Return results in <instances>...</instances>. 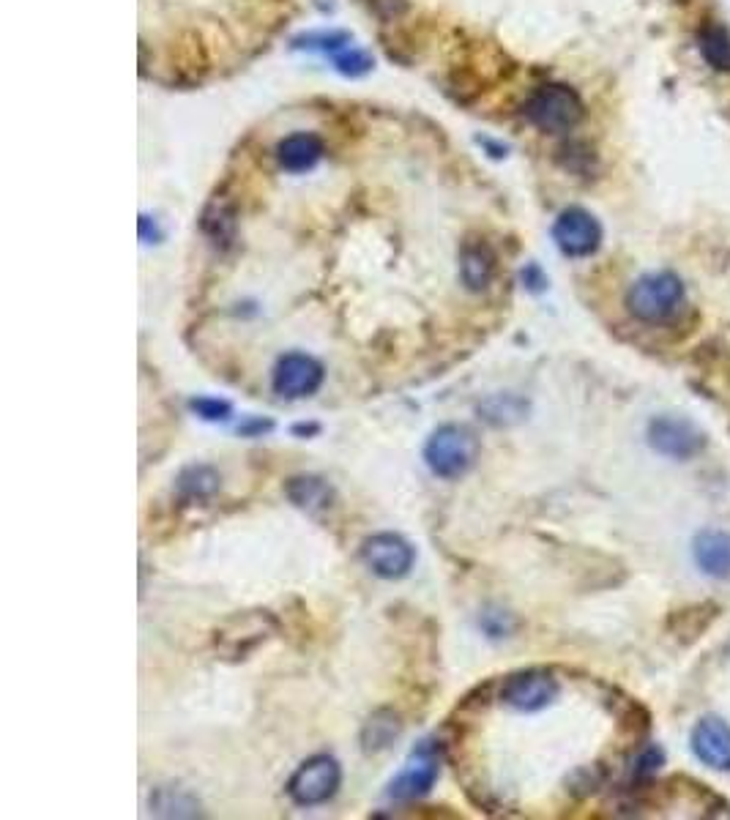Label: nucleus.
<instances>
[{
	"mask_svg": "<svg viewBox=\"0 0 730 820\" xmlns=\"http://www.w3.org/2000/svg\"><path fill=\"white\" fill-rule=\"evenodd\" d=\"M189 408L206 421H227L233 416V405L227 400H216V397H195V400H189Z\"/></svg>",
	"mask_w": 730,
	"mask_h": 820,
	"instance_id": "5701e85b",
	"label": "nucleus"
},
{
	"mask_svg": "<svg viewBox=\"0 0 730 820\" xmlns=\"http://www.w3.org/2000/svg\"><path fill=\"white\" fill-rule=\"evenodd\" d=\"M665 763V752L659 747H654V744H648V747H643L635 755V760H632V774L638 779H646L651 777V774H657L659 766Z\"/></svg>",
	"mask_w": 730,
	"mask_h": 820,
	"instance_id": "b1692460",
	"label": "nucleus"
},
{
	"mask_svg": "<svg viewBox=\"0 0 730 820\" xmlns=\"http://www.w3.org/2000/svg\"><path fill=\"white\" fill-rule=\"evenodd\" d=\"M200 227L211 238V244L227 249L236 241V208H233V203L225 197H214L203 211Z\"/></svg>",
	"mask_w": 730,
	"mask_h": 820,
	"instance_id": "f3484780",
	"label": "nucleus"
},
{
	"mask_svg": "<svg viewBox=\"0 0 730 820\" xmlns=\"http://www.w3.org/2000/svg\"><path fill=\"white\" fill-rule=\"evenodd\" d=\"M523 113L536 129L547 134H564L583 121L586 107L575 88H569L564 82H547L528 96Z\"/></svg>",
	"mask_w": 730,
	"mask_h": 820,
	"instance_id": "f03ea898",
	"label": "nucleus"
},
{
	"mask_svg": "<svg viewBox=\"0 0 730 820\" xmlns=\"http://www.w3.org/2000/svg\"><path fill=\"white\" fill-rule=\"evenodd\" d=\"M438 774H441V755H438V749L430 747V741H424L422 747L413 749L405 769L391 779L389 796L397 801L422 799L432 790Z\"/></svg>",
	"mask_w": 730,
	"mask_h": 820,
	"instance_id": "1a4fd4ad",
	"label": "nucleus"
},
{
	"mask_svg": "<svg viewBox=\"0 0 730 820\" xmlns=\"http://www.w3.org/2000/svg\"><path fill=\"white\" fill-rule=\"evenodd\" d=\"M334 66H337L342 74H348V77H359V74L370 72L372 58L367 52L350 50L345 52V55H337V58H334Z\"/></svg>",
	"mask_w": 730,
	"mask_h": 820,
	"instance_id": "393cba45",
	"label": "nucleus"
},
{
	"mask_svg": "<svg viewBox=\"0 0 730 820\" xmlns=\"http://www.w3.org/2000/svg\"><path fill=\"white\" fill-rule=\"evenodd\" d=\"M271 427H274V424H271L268 419L266 421H263V419H247L244 424H241V427H238V432H241V435H263V432H268Z\"/></svg>",
	"mask_w": 730,
	"mask_h": 820,
	"instance_id": "bb28decb",
	"label": "nucleus"
},
{
	"mask_svg": "<svg viewBox=\"0 0 730 820\" xmlns=\"http://www.w3.org/2000/svg\"><path fill=\"white\" fill-rule=\"evenodd\" d=\"M342 769L331 755H315L301 763L288 782V796L299 807H318L340 790Z\"/></svg>",
	"mask_w": 730,
	"mask_h": 820,
	"instance_id": "39448f33",
	"label": "nucleus"
},
{
	"mask_svg": "<svg viewBox=\"0 0 730 820\" xmlns=\"http://www.w3.org/2000/svg\"><path fill=\"white\" fill-rule=\"evenodd\" d=\"M648 443H651V449L665 454L670 460H692L706 449V435L689 419L657 416L648 424Z\"/></svg>",
	"mask_w": 730,
	"mask_h": 820,
	"instance_id": "423d86ee",
	"label": "nucleus"
},
{
	"mask_svg": "<svg viewBox=\"0 0 730 820\" xmlns=\"http://www.w3.org/2000/svg\"><path fill=\"white\" fill-rule=\"evenodd\" d=\"M698 50L714 72H730V33L722 25L709 22L700 28Z\"/></svg>",
	"mask_w": 730,
	"mask_h": 820,
	"instance_id": "aec40b11",
	"label": "nucleus"
},
{
	"mask_svg": "<svg viewBox=\"0 0 730 820\" xmlns=\"http://www.w3.org/2000/svg\"><path fill=\"white\" fill-rule=\"evenodd\" d=\"M523 279H525V282H536V290L545 285V277L539 274V268H536V266H531L528 271H523Z\"/></svg>",
	"mask_w": 730,
	"mask_h": 820,
	"instance_id": "c85d7f7f",
	"label": "nucleus"
},
{
	"mask_svg": "<svg viewBox=\"0 0 730 820\" xmlns=\"http://www.w3.org/2000/svg\"><path fill=\"white\" fill-rule=\"evenodd\" d=\"M285 495H288L293 506H299L301 512L309 514L326 512V509H331V503H334L331 484L326 479H320V476H293L285 484Z\"/></svg>",
	"mask_w": 730,
	"mask_h": 820,
	"instance_id": "dca6fc26",
	"label": "nucleus"
},
{
	"mask_svg": "<svg viewBox=\"0 0 730 820\" xmlns=\"http://www.w3.org/2000/svg\"><path fill=\"white\" fill-rule=\"evenodd\" d=\"M717 615H720V607L711 605V602L687 607V610H679V626L670 624V632L679 637L681 643H692L695 637L703 635V632L714 624Z\"/></svg>",
	"mask_w": 730,
	"mask_h": 820,
	"instance_id": "412c9836",
	"label": "nucleus"
},
{
	"mask_svg": "<svg viewBox=\"0 0 730 820\" xmlns=\"http://www.w3.org/2000/svg\"><path fill=\"white\" fill-rule=\"evenodd\" d=\"M479 460V438L463 424H443L424 446V462L438 479H460Z\"/></svg>",
	"mask_w": 730,
	"mask_h": 820,
	"instance_id": "f257e3e1",
	"label": "nucleus"
},
{
	"mask_svg": "<svg viewBox=\"0 0 730 820\" xmlns=\"http://www.w3.org/2000/svg\"><path fill=\"white\" fill-rule=\"evenodd\" d=\"M695 564L700 572L717 580H730V533L725 531H703L692 544Z\"/></svg>",
	"mask_w": 730,
	"mask_h": 820,
	"instance_id": "ddd939ff",
	"label": "nucleus"
},
{
	"mask_svg": "<svg viewBox=\"0 0 730 820\" xmlns=\"http://www.w3.org/2000/svg\"><path fill=\"white\" fill-rule=\"evenodd\" d=\"M219 473L211 468V465H189L184 471L178 473L175 479V490L184 501H208L214 498L216 490H219Z\"/></svg>",
	"mask_w": 730,
	"mask_h": 820,
	"instance_id": "6ab92c4d",
	"label": "nucleus"
},
{
	"mask_svg": "<svg viewBox=\"0 0 730 820\" xmlns=\"http://www.w3.org/2000/svg\"><path fill=\"white\" fill-rule=\"evenodd\" d=\"M323 364L307 353H285L274 367V391L285 400L312 397L323 383Z\"/></svg>",
	"mask_w": 730,
	"mask_h": 820,
	"instance_id": "9d476101",
	"label": "nucleus"
},
{
	"mask_svg": "<svg viewBox=\"0 0 730 820\" xmlns=\"http://www.w3.org/2000/svg\"><path fill=\"white\" fill-rule=\"evenodd\" d=\"M501 703L523 714L542 711L558 697V681L547 670H523L501 684Z\"/></svg>",
	"mask_w": 730,
	"mask_h": 820,
	"instance_id": "0eeeda50",
	"label": "nucleus"
},
{
	"mask_svg": "<svg viewBox=\"0 0 730 820\" xmlns=\"http://www.w3.org/2000/svg\"><path fill=\"white\" fill-rule=\"evenodd\" d=\"M460 277L473 293L487 290L495 277V252L484 241H468L460 252Z\"/></svg>",
	"mask_w": 730,
	"mask_h": 820,
	"instance_id": "2eb2a0df",
	"label": "nucleus"
},
{
	"mask_svg": "<svg viewBox=\"0 0 730 820\" xmlns=\"http://www.w3.org/2000/svg\"><path fill=\"white\" fill-rule=\"evenodd\" d=\"M342 44H348V33H318V36L296 39V47H309V50H337Z\"/></svg>",
	"mask_w": 730,
	"mask_h": 820,
	"instance_id": "a878e982",
	"label": "nucleus"
},
{
	"mask_svg": "<svg viewBox=\"0 0 730 820\" xmlns=\"http://www.w3.org/2000/svg\"><path fill=\"white\" fill-rule=\"evenodd\" d=\"M140 238H143L145 244H151L154 238H159V230H156V225L151 227V219H148V216H140Z\"/></svg>",
	"mask_w": 730,
	"mask_h": 820,
	"instance_id": "cd10ccee",
	"label": "nucleus"
},
{
	"mask_svg": "<svg viewBox=\"0 0 730 820\" xmlns=\"http://www.w3.org/2000/svg\"><path fill=\"white\" fill-rule=\"evenodd\" d=\"M151 810L156 815H165V818H195L197 804L192 796L186 793H175L173 788H159L151 796Z\"/></svg>",
	"mask_w": 730,
	"mask_h": 820,
	"instance_id": "4be33fe9",
	"label": "nucleus"
},
{
	"mask_svg": "<svg viewBox=\"0 0 730 820\" xmlns=\"http://www.w3.org/2000/svg\"><path fill=\"white\" fill-rule=\"evenodd\" d=\"M695 758L714 771H730V725L720 717H703L692 730Z\"/></svg>",
	"mask_w": 730,
	"mask_h": 820,
	"instance_id": "f8f14e48",
	"label": "nucleus"
},
{
	"mask_svg": "<svg viewBox=\"0 0 730 820\" xmlns=\"http://www.w3.org/2000/svg\"><path fill=\"white\" fill-rule=\"evenodd\" d=\"M277 632V621L274 615L266 610H249V613H238L227 618L225 624L216 629L214 643L216 651L227 659H244L255 648L266 643L268 637Z\"/></svg>",
	"mask_w": 730,
	"mask_h": 820,
	"instance_id": "20e7f679",
	"label": "nucleus"
},
{
	"mask_svg": "<svg viewBox=\"0 0 730 820\" xmlns=\"http://www.w3.org/2000/svg\"><path fill=\"white\" fill-rule=\"evenodd\" d=\"M323 156V140L312 132H296L277 145V159L288 173H307Z\"/></svg>",
	"mask_w": 730,
	"mask_h": 820,
	"instance_id": "4468645a",
	"label": "nucleus"
},
{
	"mask_svg": "<svg viewBox=\"0 0 730 820\" xmlns=\"http://www.w3.org/2000/svg\"><path fill=\"white\" fill-rule=\"evenodd\" d=\"M400 733V717L391 708H381V711H375L364 722V728H361V747H364V752H383V749H389L400 738Z\"/></svg>",
	"mask_w": 730,
	"mask_h": 820,
	"instance_id": "a211bd4d",
	"label": "nucleus"
},
{
	"mask_svg": "<svg viewBox=\"0 0 730 820\" xmlns=\"http://www.w3.org/2000/svg\"><path fill=\"white\" fill-rule=\"evenodd\" d=\"M553 238L566 257H588L602 244V225L583 208H566L553 225Z\"/></svg>",
	"mask_w": 730,
	"mask_h": 820,
	"instance_id": "9b49d317",
	"label": "nucleus"
},
{
	"mask_svg": "<svg viewBox=\"0 0 730 820\" xmlns=\"http://www.w3.org/2000/svg\"><path fill=\"white\" fill-rule=\"evenodd\" d=\"M361 558L383 580H400L413 569L416 553L397 533H375L361 544Z\"/></svg>",
	"mask_w": 730,
	"mask_h": 820,
	"instance_id": "6e6552de",
	"label": "nucleus"
},
{
	"mask_svg": "<svg viewBox=\"0 0 730 820\" xmlns=\"http://www.w3.org/2000/svg\"><path fill=\"white\" fill-rule=\"evenodd\" d=\"M684 307V285L676 274L657 271L640 277L627 293V309L643 323H665Z\"/></svg>",
	"mask_w": 730,
	"mask_h": 820,
	"instance_id": "7ed1b4c3",
	"label": "nucleus"
}]
</instances>
